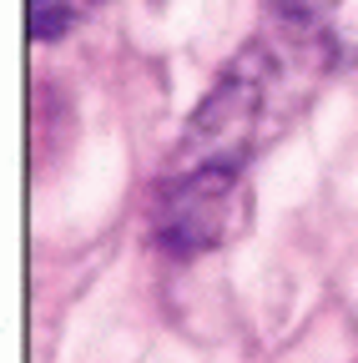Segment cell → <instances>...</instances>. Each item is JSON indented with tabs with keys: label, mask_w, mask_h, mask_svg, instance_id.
<instances>
[{
	"label": "cell",
	"mask_w": 358,
	"mask_h": 363,
	"mask_svg": "<svg viewBox=\"0 0 358 363\" xmlns=\"http://www.w3.org/2000/svg\"><path fill=\"white\" fill-rule=\"evenodd\" d=\"M242 227H247L242 167H182L157 182L152 233L172 257L212 252Z\"/></svg>",
	"instance_id": "cell-1"
},
{
	"label": "cell",
	"mask_w": 358,
	"mask_h": 363,
	"mask_svg": "<svg viewBox=\"0 0 358 363\" xmlns=\"http://www.w3.org/2000/svg\"><path fill=\"white\" fill-rule=\"evenodd\" d=\"M91 6H96V0H30V35L56 40L81 16H91Z\"/></svg>",
	"instance_id": "cell-2"
}]
</instances>
